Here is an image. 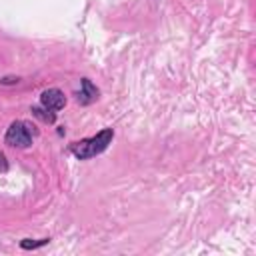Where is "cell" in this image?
I'll list each match as a JSON object with an SVG mask.
<instances>
[{"instance_id": "cell-3", "label": "cell", "mask_w": 256, "mask_h": 256, "mask_svg": "<svg viewBox=\"0 0 256 256\" xmlns=\"http://www.w3.org/2000/svg\"><path fill=\"white\" fill-rule=\"evenodd\" d=\"M40 106H44L52 112H58L66 106V94L60 88H48L40 94Z\"/></svg>"}, {"instance_id": "cell-1", "label": "cell", "mask_w": 256, "mask_h": 256, "mask_svg": "<svg viewBox=\"0 0 256 256\" xmlns=\"http://www.w3.org/2000/svg\"><path fill=\"white\" fill-rule=\"evenodd\" d=\"M112 138H114V128H102L98 134H94L90 138H82L78 142H72L70 152L78 160H90V158L102 154L112 144Z\"/></svg>"}, {"instance_id": "cell-6", "label": "cell", "mask_w": 256, "mask_h": 256, "mask_svg": "<svg viewBox=\"0 0 256 256\" xmlns=\"http://www.w3.org/2000/svg\"><path fill=\"white\" fill-rule=\"evenodd\" d=\"M48 242H50V238H40V240L24 238V240H20V248H22V250H38V248L46 246Z\"/></svg>"}, {"instance_id": "cell-5", "label": "cell", "mask_w": 256, "mask_h": 256, "mask_svg": "<svg viewBox=\"0 0 256 256\" xmlns=\"http://www.w3.org/2000/svg\"><path fill=\"white\" fill-rule=\"evenodd\" d=\"M30 112H32V116H36L38 120H42L44 124H54L56 122V112H52V110H48V108H44V106H32L30 108Z\"/></svg>"}, {"instance_id": "cell-8", "label": "cell", "mask_w": 256, "mask_h": 256, "mask_svg": "<svg viewBox=\"0 0 256 256\" xmlns=\"http://www.w3.org/2000/svg\"><path fill=\"white\" fill-rule=\"evenodd\" d=\"M20 82V78H14V76H10V78H0V84H18Z\"/></svg>"}, {"instance_id": "cell-4", "label": "cell", "mask_w": 256, "mask_h": 256, "mask_svg": "<svg viewBox=\"0 0 256 256\" xmlns=\"http://www.w3.org/2000/svg\"><path fill=\"white\" fill-rule=\"evenodd\" d=\"M100 96V90L92 84L90 78H82L80 80V90L76 92V102L80 106H90L92 102H96Z\"/></svg>"}, {"instance_id": "cell-2", "label": "cell", "mask_w": 256, "mask_h": 256, "mask_svg": "<svg viewBox=\"0 0 256 256\" xmlns=\"http://www.w3.org/2000/svg\"><path fill=\"white\" fill-rule=\"evenodd\" d=\"M34 136H38V128L26 120H14L10 122L6 134H4V142L12 148H30L34 144Z\"/></svg>"}, {"instance_id": "cell-7", "label": "cell", "mask_w": 256, "mask_h": 256, "mask_svg": "<svg viewBox=\"0 0 256 256\" xmlns=\"http://www.w3.org/2000/svg\"><path fill=\"white\" fill-rule=\"evenodd\" d=\"M8 160H6V156H4V152H0V174H6L8 172Z\"/></svg>"}]
</instances>
